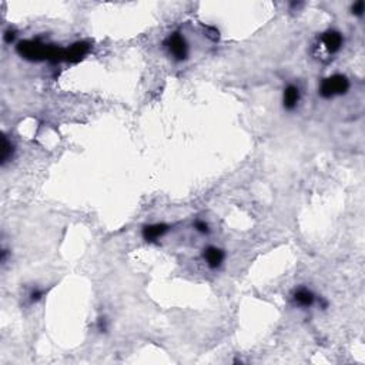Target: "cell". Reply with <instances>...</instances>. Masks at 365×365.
<instances>
[{"mask_svg":"<svg viewBox=\"0 0 365 365\" xmlns=\"http://www.w3.org/2000/svg\"><path fill=\"white\" fill-rule=\"evenodd\" d=\"M350 89V82L345 76L342 74H335L325 79L322 84H321L320 94L325 99H331L334 96H340V94H345Z\"/></svg>","mask_w":365,"mask_h":365,"instance_id":"6da1fadb","label":"cell"},{"mask_svg":"<svg viewBox=\"0 0 365 365\" xmlns=\"http://www.w3.org/2000/svg\"><path fill=\"white\" fill-rule=\"evenodd\" d=\"M164 46L167 47V50L170 51V54L177 60H184L187 57L188 53V47L184 37L180 33H173L166 39Z\"/></svg>","mask_w":365,"mask_h":365,"instance_id":"7a4b0ae2","label":"cell"},{"mask_svg":"<svg viewBox=\"0 0 365 365\" xmlns=\"http://www.w3.org/2000/svg\"><path fill=\"white\" fill-rule=\"evenodd\" d=\"M300 89L294 86V84H290L284 90V96H282V103H284V107L287 110H293L297 107V104L300 102Z\"/></svg>","mask_w":365,"mask_h":365,"instance_id":"3957f363","label":"cell"},{"mask_svg":"<svg viewBox=\"0 0 365 365\" xmlns=\"http://www.w3.org/2000/svg\"><path fill=\"white\" fill-rule=\"evenodd\" d=\"M204 260L210 268H218L224 260V253L217 247H207L204 250Z\"/></svg>","mask_w":365,"mask_h":365,"instance_id":"277c9868","label":"cell"},{"mask_svg":"<svg viewBox=\"0 0 365 365\" xmlns=\"http://www.w3.org/2000/svg\"><path fill=\"white\" fill-rule=\"evenodd\" d=\"M167 231H168V225L166 224L146 225V227L143 228V237H144L146 241L151 243V241H156V240L163 237Z\"/></svg>","mask_w":365,"mask_h":365,"instance_id":"5b68a950","label":"cell"},{"mask_svg":"<svg viewBox=\"0 0 365 365\" xmlns=\"http://www.w3.org/2000/svg\"><path fill=\"white\" fill-rule=\"evenodd\" d=\"M322 43L330 53H335V51L340 50L341 46H342V36H341V33L330 30L322 36Z\"/></svg>","mask_w":365,"mask_h":365,"instance_id":"8992f818","label":"cell"},{"mask_svg":"<svg viewBox=\"0 0 365 365\" xmlns=\"http://www.w3.org/2000/svg\"><path fill=\"white\" fill-rule=\"evenodd\" d=\"M89 50V46L86 43H76L73 45L70 49L64 50V60L67 62H79L80 59H83V56Z\"/></svg>","mask_w":365,"mask_h":365,"instance_id":"52a82bcc","label":"cell"},{"mask_svg":"<svg viewBox=\"0 0 365 365\" xmlns=\"http://www.w3.org/2000/svg\"><path fill=\"white\" fill-rule=\"evenodd\" d=\"M315 295L313 294L311 290L302 287V289H298L294 293V301L297 302L298 305H301V307H310V305H313Z\"/></svg>","mask_w":365,"mask_h":365,"instance_id":"ba28073f","label":"cell"},{"mask_svg":"<svg viewBox=\"0 0 365 365\" xmlns=\"http://www.w3.org/2000/svg\"><path fill=\"white\" fill-rule=\"evenodd\" d=\"M13 154V146L9 143L6 137L3 139V150H2V164H6V161L9 159H12Z\"/></svg>","mask_w":365,"mask_h":365,"instance_id":"9c48e42d","label":"cell"},{"mask_svg":"<svg viewBox=\"0 0 365 365\" xmlns=\"http://www.w3.org/2000/svg\"><path fill=\"white\" fill-rule=\"evenodd\" d=\"M194 227H196V230L200 231V233H203V234H205V233H208V224H207L205 221L197 220V221L194 223Z\"/></svg>","mask_w":365,"mask_h":365,"instance_id":"30bf717a","label":"cell"},{"mask_svg":"<svg viewBox=\"0 0 365 365\" xmlns=\"http://www.w3.org/2000/svg\"><path fill=\"white\" fill-rule=\"evenodd\" d=\"M353 13L354 14H357V16H362V14H364V2H362V0L354 3Z\"/></svg>","mask_w":365,"mask_h":365,"instance_id":"8fae6325","label":"cell"},{"mask_svg":"<svg viewBox=\"0 0 365 365\" xmlns=\"http://www.w3.org/2000/svg\"><path fill=\"white\" fill-rule=\"evenodd\" d=\"M43 297V291H40V290H33L32 293H30V301H39L40 298Z\"/></svg>","mask_w":365,"mask_h":365,"instance_id":"7c38bea8","label":"cell"},{"mask_svg":"<svg viewBox=\"0 0 365 365\" xmlns=\"http://www.w3.org/2000/svg\"><path fill=\"white\" fill-rule=\"evenodd\" d=\"M14 37H16V34H14L13 30H7V32L5 33V36H3V39H5L6 43H12L13 40H14Z\"/></svg>","mask_w":365,"mask_h":365,"instance_id":"4fadbf2b","label":"cell"}]
</instances>
